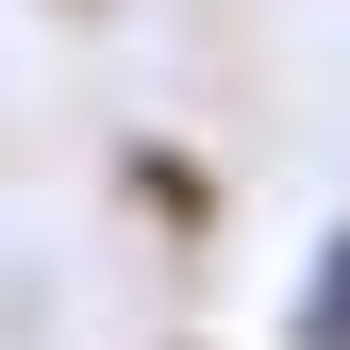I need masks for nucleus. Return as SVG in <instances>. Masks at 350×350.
<instances>
[{
	"instance_id": "f257e3e1",
	"label": "nucleus",
	"mask_w": 350,
	"mask_h": 350,
	"mask_svg": "<svg viewBox=\"0 0 350 350\" xmlns=\"http://www.w3.org/2000/svg\"><path fill=\"white\" fill-rule=\"evenodd\" d=\"M300 350H350V234L317 250V284H300Z\"/></svg>"
}]
</instances>
